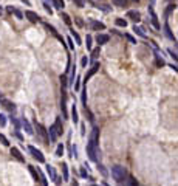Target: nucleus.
<instances>
[{
    "mask_svg": "<svg viewBox=\"0 0 178 186\" xmlns=\"http://www.w3.org/2000/svg\"><path fill=\"white\" fill-rule=\"evenodd\" d=\"M0 143H2L3 146H9V141H8V138H6L3 133H0Z\"/></svg>",
    "mask_w": 178,
    "mask_h": 186,
    "instance_id": "cd10ccee",
    "label": "nucleus"
},
{
    "mask_svg": "<svg viewBox=\"0 0 178 186\" xmlns=\"http://www.w3.org/2000/svg\"><path fill=\"white\" fill-rule=\"evenodd\" d=\"M25 17H27L31 23H37V22H40V17H39L34 11H30V9H28V11H25Z\"/></svg>",
    "mask_w": 178,
    "mask_h": 186,
    "instance_id": "0eeeda50",
    "label": "nucleus"
},
{
    "mask_svg": "<svg viewBox=\"0 0 178 186\" xmlns=\"http://www.w3.org/2000/svg\"><path fill=\"white\" fill-rule=\"evenodd\" d=\"M125 183H127V186H139V184H138V181H136V180H135L132 175H129V177H127Z\"/></svg>",
    "mask_w": 178,
    "mask_h": 186,
    "instance_id": "412c9836",
    "label": "nucleus"
},
{
    "mask_svg": "<svg viewBox=\"0 0 178 186\" xmlns=\"http://www.w3.org/2000/svg\"><path fill=\"white\" fill-rule=\"evenodd\" d=\"M157 65H158V67H163V65H164V61L160 59V58H157Z\"/></svg>",
    "mask_w": 178,
    "mask_h": 186,
    "instance_id": "79ce46f5",
    "label": "nucleus"
},
{
    "mask_svg": "<svg viewBox=\"0 0 178 186\" xmlns=\"http://www.w3.org/2000/svg\"><path fill=\"white\" fill-rule=\"evenodd\" d=\"M11 123L14 124V127H16V130H20V123L16 120V118H13V116H11Z\"/></svg>",
    "mask_w": 178,
    "mask_h": 186,
    "instance_id": "72a5a7b5",
    "label": "nucleus"
},
{
    "mask_svg": "<svg viewBox=\"0 0 178 186\" xmlns=\"http://www.w3.org/2000/svg\"><path fill=\"white\" fill-rule=\"evenodd\" d=\"M91 42H93V37H91L90 34H87V39H85V46H87V50H93Z\"/></svg>",
    "mask_w": 178,
    "mask_h": 186,
    "instance_id": "4be33fe9",
    "label": "nucleus"
},
{
    "mask_svg": "<svg viewBox=\"0 0 178 186\" xmlns=\"http://www.w3.org/2000/svg\"><path fill=\"white\" fill-rule=\"evenodd\" d=\"M11 155L17 160V161H20V163H25V157L22 155V152L17 149V147H11Z\"/></svg>",
    "mask_w": 178,
    "mask_h": 186,
    "instance_id": "6e6552de",
    "label": "nucleus"
},
{
    "mask_svg": "<svg viewBox=\"0 0 178 186\" xmlns=\"http://www.w3.org/2000/svg\"><path fill=\"white\" fill-rule=\"evenodd\" d=\"M22 126H23V129H25V132H27L28 135H34V130H33V127H31V124H30V121L28 120H22Z\"/></svg>",
    "mask_w": 178,
    "mask_h": 186,
    "instance_id": "9d476101",
    "label": "nucleus"
},
{
    "mask_svg": "<svg viewBox=\"0 0 178 186\" xmlns=\"http://www.w3.org/2000/svg\"><path fill=\"white\" fill-rule=\"evenodd\" d=\"M133 2H138V0H133Z\"/></svg>",
    "mask_w": 178,
    "mask_h": 186,
    "instance_id": "6e6d98bb",
    "label": "nucleus"
},
{
    "mask_svg": "<svg viewBox=\"0 0 178 186\" xmlns=\"http://www.w3.org/2000/svg\"><path fill=\"white\" fill-rule=\"evenodd\" d=\"M67 42H68V46H70V50H74V45H73V40H71V39H68Z\"/></svg>",
    "mask_w": 178,
    "mask_h": 186,
    "instance_id": "a18cd8bd",
    "label": "nucleus"
},
{
    "mask_svg": "<svg viewBox=\"0 0 178 186\" xmlns=\"http://www.w3.org/2000/svg\"><path fill=\"white\" fill-rule=\"evenodd\" d=\"M115 23H116L118 27H121V28H125L127 27V20H124V19H116Z\"/></svg>",
    "mask_w": 178,
    "mask_h": 186,
    "instance_id": "a878e982",
    "label": "nucleus"
},
{
    "mask_svg": "<svg viewBox=\"0 0 178 186\" xmlns=\"http://www.w3.org/2000/svg\"><path fill=\"white\" fill-rule=\"evenodd\" d=\"M54 181H56V186H61L64 180H62V177H56V178H54Z\"/></svg>",
    "mask_w": 178,
    "mask_h": 186,
    "instance_id": "ea45409f",
    "label": "nucleus"
},
{
    "mask_svg": "<svg viewBox=\"0 0 178 186\" xmlns=\"http://www.w3.org/2000/svg\"><path fill=\"white\" fill-rule=\"evenodd\" d=\"M98 56H99V46H98V48H95V50H91V58L96 59Z\"/></svg>",
    "mask_w": 178,
    "mask_h": 186,
    "instance_id": "e433bc0d",
    "label": "nucleus"
},
{
    "mask_svg": "<svg viewBox=\"0 0 178 186\" xmlns=\"http://www.w3.org/2000/svg\"><path fill=\"white\" fill-rule=\"evenodd\" d=\"M112 2H113L115 6H118V8H124V6H127L129 0H112Z\"/></svg>",
    "mask_w": 178,
    "mask_h": 186,
    "instance_id": "6ab92c4d",
    "label": "nucleus"
},
{
    "mask_svg": "<svg viewBox=\"0 0 178 186\" xmlns=\"http://www.w3.org/2000/svg\"><path fill=\"white\" fill-rule=\"evenodd\" d=\"M6 126V116L0 113V127H5Z\"/></svg>",
    "mask_w": 178,
    "mask_h": 186,
    "instance_id": "7c9ffc66",
    "label": "nucleus"
},
{
    "mask_svg": "<svg viewBox=\"0 0 178 186\" xmlns=\"http://www.w3.org/2000/svg\"><path fill=\"white\" fill-rule=\"evenodd\" d=\"M127 17L132 19L133 22H139L141 20V14L138 11H129V13H127Z\"/></svg>",
    "mask_w": 178,
    "mask_h": 186,
    "instance_id": "4468645a",
    "label": "nucleus"
},
{
    "mask_svg": "<svg viewBox=\"0 0 178 186\" xmlns=\"http://www.w3.org/2000/svg\"><path fill=\"white\" fill-rule=\"evenodd\" d=\"M43 25H45V28L48 30V31H51L54 36H57V33H56V28L54 27H51V25H48V23H43Z\"/></svg>",
    "mask_w": 178,
    "mask_h": 186,
    "instance_id": "2f4dec72",
    "label": "nucleus"
},
{
    "mask_svg": "<svg viewBox=\"0 0 178 186\" xmlns=\"http://www.w3.org/2000/svg\"><path fill=\"white\" fill-rule=\"evenodd\" d=\"M46 174H48L50 180H54V178L57 177V174H56V169H54L51 165H46Z\"/></svg>",
    "mask_w": 178,
    "mask_h": 186,
    "instance_id": "ddd939ff",
    "label": "nucleus"
},
{
    "mask_svg": "<svg viewBox=\"0 0 178 186\" xmlns=\"http://www.w3.org/2000/svg\"><path fill=\"white\" fill-rule=\"evenodd\" d=\"M28 171H30V174H31V177L34 178V181H39V172H37V169L34 168V166H28Z\"/></svg>",
    "mask_w": 178,
    "mask_h": 186,
    "instance_id": "a211bd4d",
    "label": "nucleus"
},
{
    "mask_svg": "<svg viewBox=\"0 0 178 186\" xmlns=\"http://www.w3.org/2000/svg\"><path fill=\"white\" fill-rule=\"evenodd\" d=\"M3 13V9H2V6H0V14H2Z\"/></svg>",
    "mask_w": 178,
    "mask_h": 186,
    "instance_id": "5fc2aeb1",
    "label": "nucleus"
},
{
    "mask_svg": "<svg viewBox=\"0 0 178 186\" xmlns=\"http://www.w3.org/2000/svg\"><path fill=\"white\" fill-rule=\"evenodd\" d=\"M109 40H110V37H109L107 34H98V36H96L98 45H104V43H107Z\"/></svg>",
    "mask_w": 178,
    "mask_h": 186,
    "instance_id": "9b49d317",
    "label": "nucleus"
},
{
    "mask_svg": "<svg viewBox=\"0 0 178 186\" xmlns=\"http://www.w3.org/2000/svg\"><path fill=\"white\" fill-rule=\"evenodd\" d=\"M81 177H84V178H87V177H88V174H87V171H85L84 168H81Z\"/></svg>",
    "mask_w": 178,
    "mask_h": 186,
    "instance_id": "a19ab883",
    "label": "nucleus"
},
{
    "mask_svg": "<svg viewBox=\"0 0 178 186\" xmlns=\"http://www.w3.org/2000/svg\"><path fill=\"white\" fill-rule=\"evenodd\" d=\"M61 84H62V88H65L68 85V81H67V75H62L61 76Z\"/></svg>",
    "mask_w": 178,
    "mask_h": 186,
    "instance_id": "c756f323",
    "label": "nucleus"
},
{
    "mask_svg": "<svg viewBox=\"0 0 178 186\" xmlns=\"http://www.w3.org/2000/svg\"><path fill=\"white\" fill-rule=\"evenodd\" d=\"M71 121L74 124H78L79 123V115H78V109H76V104L71 107Z\"/></svg>",
    "mask_w": 178,
    "mask_h": 186,
    "instance_id": "f8f14e48",
    "label": "nucleus"
},
{
    "mask_svg": "<svg viewBox=\"0 0 178 186\" xmlns=\"http://www.w3.org/2000/svg\"><path fill=\"white\" fill-rule=\"evenodd\" d=\"M73 157H78V147L73 146Z\"/></svg>",
    "mask_w": 178,
    "mask_h": 186,
    "instance_id": "09e8293b",
    "label": "nucleus"
},
{
    "mask_svg": "<svg viewBox=\"0 0 178 186\" xmlns=\"http://www.w3.org/2000/svg\"><path fill=\"white\" fill-rule=\"evenodd\" d=\"M90 27L93 28V30H106V25L102 22H96V20H91L90 22Z\"/></svg>",
    "mask_w": 178,
    "mask_h": 186,
    "instance_id": "dca6fc26",
    "label": "nucleus"
},
{
    "mask_svg": "<svg viewBox=\"0 0 178 186\" xmlns=\"http://www.w3.org/2000/svg\"><path fill=\"white\" fill-rule=\"evenodd\" d=\"M164 33H166V36L170 39V40H173V42H176V39H175V36L172 34V31H170V27H169V23L166 22L164 23Z\"/></svg>",
    "mask_w": 178,
    "mask_h": 186,
    "instance_id": "f3484780",
    "label": "nucleus"
},
{
    "mask_svg": "<svg viewBox=\"0 0 178 186\" xmlns=\"http://www.w3.org/2000/svg\"><path fill=\"white\" fill-rule=\"evenodd\" d=\"M87 64H88V58L84 56V58L81 59V65H82V67H87Z\"/></svg>",
    "mask_w": 178,
    "mask_h": 186,
    "instance_id": "4c0bfd02",
    "label": "nucleus"
},
{
    "mask_svg": "<svg viewBox=\"0 0 178 186\" xmlns=\"http://www.w3.org/2000/svg\"><path fill=\"white\" fill-rule=\"evenodd\" d=\"M64 155V144H59L56 149V157H62Z\"/></svg>",
    "mask_w": 178,
    "mask_h": 186,
    "instance_id": "c85d7f7f",
    "label": "nucleus"
},
{
    "mask_svg": "<svg viewBox=\"0 0 178 186\" xmlns=\"http://www.w3.org/2000/svg\"><path fill=\"white\" fill-rule=\"evenodd\" d=\"M99 72V64H95L91 68H90V72L85 75V78H84V82H87V81H90V78L93 76V75H96Z\"/></svg>",
    "mask_w": 178,
    "mask_h": 186,
    "instance_id": "1a4fd4ad",
    "label": "nucleus"
},
{
    "mask_svg": "<svg viewBox=\"0 0 178 186\" xmlns=\"http://www.w3.org/2000/svg\"><path fill=\"white\" fill-rule=\"evenodd\" d=\"M149 14H150L152 25H154L157 30H160V28H161V25H160V22H158V17H157V14H155V11H154V8H152V6H149Z\"/></svg>",
    "mask_w": 178,
    "mask_h": 186,
    "instance_id": "423d86ee",
    "label": "nucleus"
},
{
    "mask_svg": "<svg viewBox=\"0 0 178 186\" xmlns=\"http://www.w3.org/2000/svg\"><path fill=\"white\" fill-rule=\"evenodd\" d=\"M0 101H2V104H3L9 112H14V110H16V104H14V102H11V101H8V99H5V98H2Z\"/></svg>",
    "mask_w": 178,
    "mask_h": 186,
    "instance_id": "2eb2a0df",
    "label": "nucleus"
},
{
    "mask_svg": "<svg viewBox=\"0 0 178 186\" xmlns=\"http://www.w3.org/2000/svg\"><path fill=\"white\" fill-rule=\"evenodd\" d=\"M133 31H135L138 36H141V37H146V34L143 33V30H141V28H136V27H133Z\"/></svg>",
    "mask_w": 178,
    "mask_h": 186,
    "instance_id": "c9c22d12",
    "label": "nucleus"
},
{
    "mask_svg": "<svg viewBox=\"0 0 178 186\" xmlns=\"http://www.w3.org/2000/svg\"><path fill=\"white\" fill-rule=\"evenodd\" d=\"M175 9H176V5H175V3H173V5H169V8L166 9V17H167L172 11H175Z\"/></svg>",
    "mask_w": 178,
    "mask_h": 186,
    "instance_id": "473e14b6",
    "label": "nucleus"
},
{
    "mask_svg": "<svg viewBox=\"0 0 178 186\" xmlns=\"http://www.w3.org/2000/svg\"><path fill=\"white\" fill-rule=\"evenodd\" d=\"M61 109H62V115H64V118H68V113H67V91H65V88H62V96H61Z\"/></svg>",
    "mask_w": 178,
    "mask_h": 186,
    "instance_id": "20e7f679",
    "label": "nucleus"
},
{
    "mask_svg": "<svg viewBox=\"0 0 178 186\" xmlns=\"http://www.w3.org/2000/svg\"><path fill=\"white\" fill-rule=\"evenodd\" d=\"M71 36H73V39L76 40V43H78V45H79V43H82V40H81V36H79L78 33H76V31H71Z\"/></svg>",
    "mask_w": 178,
    "mask_h": 186,
    "instance_id": "bb28decb",
    "label": "nucleus"
},
{
    "mask_svg": "<svg viewBox=\"0 0 178 186\" xmlns=\"http://www.w3.org/2000/svg\"><path fill=\"white\" fill-rule=\"evenodd\" d=\"M14 14H16V16H17L19 19H22V17H23V14H22L20 11H17V9H14Z\"/></svg>",
    "mask_w": 178,
    "mask_h": 186,
    "instance_id": "49530a36",
    "label": "nucleus"
},
{
    "mask_svg": "<svg viewBox=\"0 0 178 186\" xmlns=\"http://www.w3.org/2000/svg\"><path fill=\"white\" fill-rule=\"evenodd\" d=\"M36 127H37V133H39V136L42 138L43 144H50V140H48V136H46V130H45V127H43L42 124H36Z\"/></svg>",
    "mask_w": 178,
    "mask_h": 186,
    "instance_id": "39448f33",
    "label": "nucleus"
},
{
    "mask_svg": "<svg viewBox=\"0 0 178 186\" xmlns=\"http://www.w3.org/2000/svg\"><path fill=\"white\" fill-rule=\"evenodd\" d=\"M62 180L67 181L68 180V166H67V163H62Z\"/></svg>",
    "mask_w": 178,
    "mask_h": 186,
    "instance_id": "aec40b11",
    "label": "nucleus"
},
{
    "mask_svg": "<svg viewBox=\"0 0 178 186\" xmlns=\"http://www.w3.org/2000/svg\"><path fill=\"white\" fill-rule=\"evenodd\" d=\"M79 87H81V84H79V79H78V82H76V85H74V88H76V90H79Z\"/></svg>",
    "mask_w": 178,
    "mask_h": 186,
    "instance_id": "8fccbe9b",
    "label": "nucleus"
},
{
    "mask_svg": "<svg viewBox=\"0 0 178 186\" xmlns=\"http://www.w3.org/2000/svg\"><path fill=\"white\" fill-rule=\"evenodd\" d=\"M112 177L118 181V183H124L127 180V177H129V172H127V169L121 165H115L112 168Z\"/></svg>",
    "mask_w": 178,
    "mask_h": 186,
    "instance_id": "f03ea898",
    "label": "nucleus"
},
{
    "mask_svg": "<svg viewBox=\"0 0 178 186\" xmlns=\"http://www.w3.org/2000/svg\"><path fill=\"white\" fill-rule=\"evenodd\" d=\"M61 19H64V22L67 23L68 27L71 25V19H70V16H68V14H65V13H61Z\"/></svg>",
    "mask_w": 178,
    "mask_h": 186,
    "instance_id": "393cba45",
    "label": "nucleus"
},
{
    "mask_svg": "<svg viewBox=\"0 0 178 186\" xmlns=\"http://www.w3.org/2000/svg\"><path fill=\"white\" fill-rule=\"evenodd\" d=\"M93 186H96V184H93Z\"/></svg>",
    "mask_w": 178,
    "mask_h": 186,
    "instance_id": "4d7b16f0",
    "label": "nucleus"
},
{
    "mask_svg": "<svg viewBox=\"0 0 178 186\" xmlns=\"http://www.w3.org/2000/svg\"><path fill=\"white\" fill-rule=\"evenodd\" d=\"M64 129H62V123H61V118H57L54 121L53 126H50L48 129V140L50 141H56V140L59 138V135H62Z\"/></svg>",
    "mask_w": 178,
    "mask_h": 186,
    "instance_id": "f257e3e1",
    "label": "nucleus"
},
{
    "mask_svg": "<svg viewBox=\"0 0 178 186\" xmlns=\"http://www.w3.org/2000/svg\"><path fill=\"white\" fill-rule=\"evenodd\" d=\"M28 152L33 155V158L34 160H37L39 163H45V157H43V154L39 151V149H36L34 146H28Z\"/></svg>",
    "mask_w": 178,
    "mask_h": 186,
    "instance_id": "7ed1b4c3",
    "label": "nucleus"
},
{
    "mask_svg": "<svg viewBox=\"0 0 178 186\" xmlns=\"http://www.w3.org/2000/svg\"><path fill=\"white\" fill-rule=\"evenodd\" d=\"M169 54H170V56L173 58V61H176V53H175V51H172V50H169Z\"/></svg>",
    "mask_w": 178,
    "mask_h": 186,
    "instance_id": "de8ad7c7",
    "label": "nucleus"
},
{
    "mask_svg": "<svg viewBox=\"0 0 178 186\" xmlns=\"http://www.w3.org/2000/svg\"><path fill=\"white\" fill-rule=\"evenodd\" d=\"M22 2H23L25 5H28V6H30V0H22Z\"/></svg>",
    "mask_w": 178,
    "mask_h": 186,
    "instance_id": "603ef678",
    "label": "nucleus"
},
{
    "mask_svg": "<svg viewBox=\"0 0 178 186\" xmlns=\"http://www.w3.org/2000/svg\"><path fill=\"white\" fill-rule=\"evenodd\" d=\"M43 6H45L46 13H50V14H53V9H51V6L48 5V2H46V0H43Z\"/></svg>",
    "mask_w": 178,
    "mask_h": 186,
    "instance_id": "f704fd0d",
    "label": "nucleus"
},
{
    "mask_svg": "<svg viewBox=\"0 0 178 186\" xmlns=\"http://www.w3.org/2000/svg\"><path fill=\"white\" fill-rule=\"evenodd\" d=\"M81 101H82V106L87 107V90L82 88V93H81Z\"/></svg>",
    "mask_w": 178,
    "mask_h": 186,
    "instance_id": "b1692460",
    "label": "nucleus"
},
{
    "mask_svg": "<svg viewBox=\"0 0 178 186\" xmlns=\"http://www.w3.org/2000/svg\"><path fill=\"white\" fill-rule=\"evenodd\" d=\"M73 2H74L76 5H78L79 8H82V6H84V0H73Z\"/></svg>",
    "mask_w": 178,
    "mask_h": 186,
    "instance_id": "58836bf2",
    "label": "nucleus"
},
{
    "mask_svg": "<svg viewBox=\"0 0 178 186\" xmlns=\"http://www.w3.org/2000/svg\"><path fill=\"white\" fill-rule=\"evenodd\" d=\"M71 186H79V184H78V181H76V180H74V181L71 183Z\"/></svg>",
    "mask_w": 178,
    "mask_h": 186,
    "instance_id": "864d4df0",
    "label": "nucleus"
},
{
    "mask_svg": "<svg viewBox=\"0 0 178 186\" xmlns=\"http://www.w3.org/2000/svg\"><path fill=\"white\" fill-rule=\"evenodd\" d=\"M125 37H127V39H129V40H130L132 43H136V40H135V39H133V37H132L130 34H125Z\"/></svg>",
    "mask_w": 178,
    "mask_h": 186,
    "instance_id": "c03bdc74",
    "label": "nucleus"
},
{
    "mask_svg": "<svg viewBox=\"0 0 178 186\" xmlns=\"http://www.w3.org/2000/svg\"><path fill=\"white\" fill-rule=\"evenodd\" d=\"M81 135H85V127H84V126L81 127Z\"/></svg>",
    "mask_w": 178,
    "mask_h": 186,
    "instance_id": "3c124183",
    "label": "nucleus"
},
{
    "mask_svg": "<svg viewBox=\"0 0 178 186\" xmlns=\"http://www.w3.org/2000/svg\"><path fill=\"white\" fill-rule=\"evenodd\" d=\"M74 20H76V23H78V25H79V27H84V22H82V20L79 19V17H76Z\"/></svg>",
    "mask_w": 178,
    "mask_h": 186,
    "instance_id": "37998d69",
    "label": "nucleus"
},
{
    "mask_svg": "<svg viewBox=\"0 0 178 186\" xmlns=\"http://www.w3.org/2000/svg\"><path fill=\"white\" fill-rule=\"evenodd\" d=\"M51 2H53L54 8H57V9H62V8L65 6V3H64V0H51Z\"/></svg>",
    "mask_w": 178,
    "mask_h": 186,
    "instance_id": "5701e85b",
    "label": "nucleus"
}]
</instances>
